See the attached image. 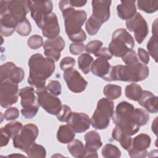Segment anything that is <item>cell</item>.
Segmentation results:
<instances>
[{"label":"cell","mask_w":158,"mask_h":158,"mask_svg":"<svg viewBox=\"0 0 158 158\" xmlns=\"http://www.w3.org/2000/svg\"><path fill=\"white\" fill-rule=\"evenodd\" d=\"M114 104L111 99L101 98L91 118L92 127L97 130H103L109 125L110 119L114 114Z\"/></svg>","instance_id":"6"},{"label":"cell","mask_w":158,"mask_h":158,"mask_svg":"<svg viewBox=\"0 0 158 158\" xmlns=\"http://www.w3.org/2000/svg\"><path fill=\"white\" fill-rule=\"evenodd\" d=\"M86 1H81V0H69V3L71 7H80L85 6L86 4Z\"/></svg>","instance_id":"51"},{"label":"cell","mask_w":158,"mask_h":158,"mask_svg":"<svg viewBox=\"0 0 158 158\" xmlns=\"http://www.w3.org/2000/svg\"><path fill=\"white\" fill-rule=\"evenodd\" d=\"M22 124L18 121H13L8 123L4 127H2L3 130L6 132L10 138H14L20 131L22 128Z\"/></svg>","instance_id":"35"},{"label":"cell","mask_w":158,"mask_h":158,"mask_svg":"<svg viewBox=\"0 0 158 158\" xmlns=\"http://www.w3.org/2000/svg\"><path fill=\"white\" fill-rule=\"evenodd\" d=\"M28 64L30 69L28 83L36 88L44 86L46 79L55 70L54 61L36 53L30 57Z\"/></svg>","instance_id":"2"},{"label":"cell","mask_w":158,"mask_h":158,"mask_svg":"<svg viewBox=\"0 0 158 158\" xmlns=\"http://www.w3.org/2000/svg\"><path fill=\"white\" fill-rule=\"evenodd\" d=\"M38 133V128L35 124L28 123L24 125L19 133L12 139L14 146L25 152L32 144L35 143Z\"/></svg>","instance_id":"8"},{"label":"cell","mask_w":158,"mask_h":158,"mask_svg":"<svg viewBox=\"0 0 158 158\" xmlns=\"http://www.w3.org/2000/svg\"><path fill=\"white\" fill-rule=\"evenodd\" d=\"M48 90L55 96H59L61 94V85L57 80H51L49 82L47 86Z\"/></svg>","instance_id":"42"},{"label":"cell","mask_w":158,"mask_h":158,"mask_svg":"<svg viewBox=\"0 0 158 158\" xmlns=\"http://www.w3.org/2000/svg\"><path fill=\"white\" fill-rule=\"evenodd\" d=\"M134 46L135 41L132 36L125 29L118 28L112 33L109 49L114 56L122 57L133 49Z\"/></svg>","instance_id":"5"},{"label":"cell","mask_w":158,"mask_h":158,"mask_svg":"<svg viewBox=\"0 0 158 158\" xmlns=\"http://www.w3.org/2000/svg\"><path fill=\"white\" fill-rule=\"evenodd\" d=\"M95 56L98 57H102V58H104L106 59L107 60L110 59L112 57V54H111L110 51H109V48H101L98 52H96L95 54Z\"/></svg>","instance_id":"48"},{"label":"cell","mask_w":158,"mask_h":158,"mask_svg":"<svg viewBox=\"0 0 158 158\" xmlns=\"http://www.w3.org/2000/svg\"><path fill=\"white\" fill-rule=\"evenodd\" d=\"M75 136V131L69 125L60 126L57 132V140L63 144L70 143L73 140Z\"/></svg>","instance_id":"25"},{"label":"cell","mask_w":158,"mask_h":158,"mask_svg":"<svg viewBox=\"0 0 158 158\" xmlns=\"http://www.w3.org/2000/svg\"><path fill=\"white\" fill-rule=\"evenodd\" d=\"M43 46L44 55L54 62H57L60 57V52L65 47V42L62 37L57 36L46 40Z\"/></svg>","instance_id":"15"},{"label":"cell","mask_w":158,"mask_h":158,"mask_svg":"<svg viewBox=\"0 0 158 158\" xmlns=\"http://www.w3.org/2000/svg\"><path fill=\"white\" fill-rule=\"evenodd\" d=\"M143 89L141 87L136 83H131L125 88V96L127 98L133 101H138L141 96Z\"/></svg>","instance_id":"29"},{"label":"cell","mask_w":158,"mask_h":158,"mask_svg":"<svg viewBox=\"0 0 158 158\" xmlns=\"http://www.w3.org/2000/svg\"><path fill=\"white\" fill-rule=\"evenodd\" d=\"M72 114L71 109L67 105H62L59 112L56 115L57 119L60 122H66L68 120Z\"/></svg>","instance_id":"40"},{"label":"cell","mask_w":158,"mask_h":158,"mask_svg":"<svg viewBox=\"0 0 158 158\" xmlns=\"http://www.w3.org/2000/svg\"><path fill=\"white\" fill-rule=\"evenodd\" d=\"M103 43L99 40L91 41L85 46V51L87 52L95 54L101 48Z\"/></svg>","instance_id":"41"},{"label":"cell","mask_w":158,"mask_h":158,"mask_svg":"<svg viewBox=\"0 0 158 158\" xmlns=\"http://www.w3.org/2000/svg\"><path fill=\"white\" fill-rule=\"evenodd\" d=\"M101 25H102L100 23H99L90 16V17L87 20L86 22L85 28L87 33L89 35L93 36L95 35L98 33Z\"/></svg>","instance_id":"37"},{"label":"cell","mask_w":158,"mask_h":158,"mask_svg":"<svg viewBox=\"0 0 158 158\" xmlns=\"http://www.w3.org/2000/svg\"><path fill=\"white\" fill-rule=\"evenodd\" d=\"M59 6L64 19L65 32L69 39L74 43H81L86 39L85 32L81 27L87 18L83 10H75L71 7L69 1H60Z\"/></svg>","instance_id":"1"},{"label":"cell","mask_w":158,"mask_h":158,"mask_svg":"<svg viewBox=\"0 0 158 158\" xmlns=\"http://www.w3.org/2000/svg\"><path fill=\"white\" fill-rule=\"evenodd\" d=\"M19 115V110L16 107H9L7 109L4 114V118L6 120H14L18 118Z\"/></svg>","instance_id":"45"},{"label":"cell","mask_w":158,"mask_h":158,"mask_svg":"<svg viewBox=\"0 0 158 158\" xmlns=\"http://www.w3.org/2000/svg\"><path fill=\"white\" fill-rule=\"evenodd\" d=\"M19 96L21 97V106L23 108L39 105L38 99L35 95V90L33 87L27 86L19 91Z\"/></svg>","instance_id":"23"},{"label":"cell","mask_w":158,"mask_h":158,"mask_svg":"<svg viewBox=\"0 0 158 158\" xmlns=\"http://www.w3.org/2000/svg\"><path fill=\"white\" fill-rule=\"evenodd\" d=\"M69 50L72 54L78 55L85 50V46L81 43H73L70 45Z\"/></svg>","instance_id":"47"},{"label":"cell","mask_w":158,"mask_h":158,"mask_svg":"<svg viewBox=\"0 0 158 158\" xmlns=\"http://www.w3.org/2000/svg\"><path fill=\"white\" fill-rule=\"evenodd\" d=\"M149 68L139 61L126 64L111 66L107 77L104 79L107 81H123L137 82L145 80L149 75Z\"/></svg>","instance_id":"3"},{"label":"cell","mask_w":158,"mask_h":158,"mask_svg":"<svg viewBox=\"0 0 158 158\" xmlns=\"http://www.w3.org/2000/svg\"><path fill=\"white\" fill-rule=\"evenodd\" d=\"M25 152L28 157L44 158L46 156V151L44 148L36 143L32 144Z\"/></svg>","instance_id":"33"},{"label":"cell","mask_w":158,"mask_h":158,"mask_svg":"<svg viewBox=\"0 0 158 158\" xmlns=\"http://www.w3.org/2000/svg\"><path fill=\"white\" fill-rule=\"evenodd\" d=\"M38 101L44 110L52 115H57L62 107L60 100L55 95L51 93L44 86L36 88L35 91Z\"/></svg>","instance_id":"9"},{"label":"cell","mask_w":158,"mask_h":158,"mask_svg":"<svg viewBox=\"0 0 158 158\" xmlns=\"http://www.w3.org/2000/svg\"><path fill=\"white\" fill-rule=\"evenodd\" d=\"M117 7L118 16L122 20L131 19L136 12L135 1H121Z\"/></svg>","instance_id":"22"},{"label":"cell","mask_w":158,"mask_h":158,"mask_svg":"<svg viewBox=\"0 0 158 158\" xmlns=\"http://www.w3.org/2000/svg\"><path fill=\"white\" fill-rule=\"evenodd\" d=\"M24 71L19 67H17L13 62H6L0 67L1 81L5 79H9L19 83L24 78Z\"/></svg>","instance_id":"17"},{"label":"cell","mask_w":158,"mask_h":158,"mask_svg":"<svg viewBox=\"0 0 158 158\" xmlns=\"http://www.w3.org/2000/svg\"><path fill=\"white\" fill-rule=\"evenodd\" d=\"M114 139L118 141L121 146L125 150H127L131 145V138L130 135L125 133L119 127L115 126L112 133Z\"/></svg>","instance_id":"26"},{"label":"cell","mask_w":158,"mask_h":158,"mask_svg":"<svg viewBox=\"0 0 158 158\" xmlns=\"http://www.w3.org/2000/svg\"><path fill=\"white\" fill-rule=\"evenodd\" d=\"M111 1H92L93 13L91 17L101 25L107 21L110 17V6Z\"/></svg>","instance_id":"16"},{"label":"cell","mask_w":158,"mask_h":158,"mask_svg":"<svg viewBox=\"0 0 158 158\" xmlns=\"http://www.w3.org/2000/svg\"><path fill=\"white\" fill-rule=\"evenodd\" d=\"M16 32L21 36H28L31 31V27L30 22L27 19L21 22H19L15 27Z\"/></svg>","instance_id":"38"},{"label":"cell","mask_w":158,"mask_h":158,"mask_svg":"<svg viewBox=\"0 0 158 158\" xmlns=\"http://www.w3.org/2000/svg\"><path fill=\"white\" fill-rule=\"evenodd\" d=\"M122 59L125 64H133L139 61L136 52L133 49L130 50L126 54H125L122 57Z\"/></svg>","instance_id":"44"},{"label":"cell","mask_w":158,"mask_h":158,"mask_svg":"<svg viewBox=\"0 0 158 158\" xmlns=\"http://www.w3.org/2000/svg\"><path fill=\"white\" fill-rule=\"evenodd\" d=\"M38 109H39V105H35V106H30L28 107L23 108L21 110V113L25 118H27V119L32 118L36 115L38 111Z\"/></svg>","instance_id":"43"},{"label":"cell","mask_w":158,"mask_h":158,"mask_svg":"<svg viewBox=\"0 0 158 158\" xmlns=\"http://www.w3.org/2000/svg\"><path fill=\"white\" fill-rule=\"evenodd\" d=\"M151 141V138L148 135L139 134L131 140V145L127 149L129 156L133 158L146 157L148 154L146 149L150 146Z\"/></svg>","instance_id":"13"},{"label":"cell","mask_w":158,"mask_h":158,"mask_svg":"<svg viewBox=\"0 0 158 158\" xmlns=\"http://www.w3.org/2000/svg\"><path fill=\"white\" fill-rule=\"evenodd\" d=\"M138 104L144 107L151 113L158 112L157 97L149 91H143L139 99L137 101Z\"/></svg>","instance_id":"20"},{"label":"cell","mask_w":158,"mask_h":158,"mask_svg":"<svg viewBox=\"0 0 158 158\" xmlns=\"http://www.w3.org/2000/svg\"><path fill=\"white\" fill-rule=\"evenodd\" d=\"M157 117H156V118L154 119V120L152 122V131L154 133V134L156 135H157Z\"/></svg>","instance_id":"52"},{"label":"cell","mask_w":158,"mask_h":158,"mask_svg":"<svg viewBox=\"0 0 158 158\" xmlns=\"http://www.w3.org/2000/svg\"><path fill=\"white\" fill-rule=\"evenodd\" d=\"M134 110L135 107L132 104L122 101L117 106L112 117L115 125L130 136L136 134L139 130V126L133 121Z\"/></svg>","instance_id":"4"},{"label":"cell","mask_w":158,"mask_h":158,"mask_svg":"<svg viewBox=\"0 0 158 158\" xmlns=\"http://www.w3.org/2000/svg\"><path fill=\"white\" fill-rule=\"evenodd\" d=\"M43 35L48 39L54 38L60 33V28L56 15L51 12L46 18L41 28Z\"/></svg>","instance_id":"19"},{"label":"cell","mask_w":158,"mask_h":158,"mask_svg":"<svg viewBox=\"0 0 158 158\" xmlns=\"http://www.w3.org/2000/svg\"><path fill=\"white\" fill-rule=\"evenodd\" d=\"M30 11L28 1H1L0 15H7L18 24Z\"/></svg>","instance_id":"7"},{"label":"cell","mask_w":158,"mask_h":158,"mask_svg":"<svg viewBox=\"0 0 158 158\" xmlns=\"http://www.w3.org/2000/svg\"><path fill=\"white\" fill-rule=\"evenodd\" d=\"M75 133H83L87 130L91 125V119L89 116L83 112H72L67 121Z\"/></svg>","instance_id":"18"},{"label":"cell","mask_w":158,"mask_h":158,"mask_svg":"<svg viewBox=\"0 0 158 158\" xmlns=\"http://www.w3.org/2000/svg\"><path fill=\"white\" fill-rule=\"evenodd\" d=\"M75 64V60L71 57H65L63 58L60 62V67L62 70L67 69L73 68Z\"/></svg>","instance_id":"46"},{"label":"cell","mask_w":158,"mask_h":158,"mask_svg":"<svg viewBox=\"0 0 158 158\" xmlns=\"http://www.w3.org/2000/svg\"><path fill=\"white\" fill-rule=\"evenodd\" d=\"M102 156L105 158H118L121 156L120 149L112 144H106L101 151Z\"/></svg>","instance_id":"34"},{"label":"cell","mask_w":158,"mask_h":158,"mask_svg":"<svg viewBox=\"0 0 158 158\" xmlns=\"http://www.w3.org/2000/svg\"><path fill=\"white\" fill-rule=\"evenodd\" d=\"M138 8L146 13L151 14L157 11L158 8V1L139 0L137 1Z\"/></svg>","instance_id":"30"},{"label":"cell","mask_w":158,"mask_h":158,"mask_svg":"<svg viewBox=\"0 0 158 158\" xmlns=\"http://www.w3.org/2000/svg\"><path fill=\"white\" fill-rule=\"evenodd\" d=\"M28 46L29 48L33 49H36L40 48L43 45V38L38 35H35L31 36L27 41Z\"/></svg>","instance_id":"39"},{"label":"cell","mask_w":158,"mask_h":158,"mask_svg":"<svg viewBox=\"0 0 158 158\" xmlns=\"http://www.w3.org/2000/svg\"><path fill=\"white\" fill-rule=\"evenodd\" d=\"M138 54L139 59L144 64H148L149 62V56L148 52L144 49L139 48L138 49Z\"/></svg>","instance_id":"49"},{"label":"cell","mask_w":158,"mask_h":158,"mask_svg":"<svg viewBox=\"0 0 158 158\" xmlns=\"http://www.w3.org/2000/svg\"><path fill=\"white\" fill-rule=\"evenodd\" d=\"M31 17L41 29L47 16L52 12V3L50 1H28Z\"/></svg>","instance_id":"11"},{"label":"cell","mask_w":158,"mask_h":158,"mask_svg":"<svg viewBox=\"0 0 158 158\" xmlns=\"http://www.w3.org/2000/svg\"><path fill=\"white\" fill-rule=\"evenodd\" d=\"M93 62V57L88 53L82 54L78 58V67L82 72L86 75L90 72Z\"/></svg>","instance_id":"28"},{"label":"cell","mask_w":158,"mask_h":158,"mask_svg":"<svg viewBox=\"0 0 158 158\" xmlns=\"http://www.w3.org/2000/svg\"><path fill=\"white\" fill-rule=\"evenodd\" d=\"M1 146L3 147L6 146L10 138V137L9 136V135L5 132V131L3 130L2 128H1Z\"/></svg>","instance_id":"50"},{"label":"cell","mask_w":158,"mask_h":158,"mask_svg":"<svg viewBox=\"0 0 158 158\" xmlns=\"http://www.w3.org/2000/svg\"><path fill=\"white\" fill-rule=\"evenodd\" d=\"M64 79L68 88L75 93H81L85 90L88 82L75 69L70 68L64 71Z\"/></svg>","instance_id":"14"},{"label":"cell","mask_w":158,"mask_h":158,"mask_svg":"<svg viewBox=\"0 0 158 158\" xmlns=\"http://www.w3.org/2000/svg\"><path fill=\"white\" fill-rule=\"evenodd\" d=\"M111 66L108 60L102 57H98L93 62L91 71L94 75L102 78L103 80L108 75Z\"/></svg>","instance_id":"21"},{"label":"cell","mask_w":158,"mask_h":158,"mask_svg":"<svg viewBox=\"0 0 158 158\" xmlns=\"http://www.w3.org/2000/svg\"><path fill=\"white\" fill-rule=\"evenodd\" d=\"M103 93L109 99H116L121 96L122 88L118 85L109 84L103 89Z\"/></svg>","instance_id":"32"},{"label":"cell","mask_w":158,"mask_h":158,"mask_svg":"<svg viewBox=\"0 0 158 158\" xmlns=\"http://www.w3.org/2000/svg\"><path fill=\"white\" fill-rule=\"evenodd\" d=\"M147 49L148 50L149 54L157 62V35H152V37L150 38L147 44Z\"/></svg>","instance_id":"36"},{"label":"cell","mask_w":158,"mask_h":158,"mask_svg":"<svg viewBox=\"0 0 158 158\" xmlns=\"http://www.w3.org/2000/svg\"><path fill=\"white\" fill-rule=\"evenodd\" d=\"M149 119V114L141 108H136L133 113V121L138 126H144L147 124Z\"/></svg>","instance_id":"31"},{"label":"cell","mask_w":158,"mask_h":158,"mask_svg":"<svg viewBox=\"0 0 158 158\" xmlns=\"http://www.w3.org/2000/svg\"><path fill=\"white\" fill-rule=\"evenodd\" d=\"M85 140L86 142L85 148L88 150L96 151L102 144L100 135L97 131L93 130L89 131L85 134Z\"/></svg>","instance_id":"24"},{"label":"cell","mask_w":158,"mask_h":158,"mask_svg":"<svg viewBox=\"0 0 158 158\" xmlns=\"http://www.w3.org/2000/svg\"><path fill=\"white\" fill-rule=\"evenodd\" d=\"M18 84L9 79L1 81L0 104L2 107L7 108L15 104L19 95Z\"/></svg>","instance_id":"10"},{"label":"cell","mask_w":158,"mask_h":158,"mask_svg":"<svg viewBox=\"0 0 158 158\" xmlns=\"http://www.w3.org/2000/svg\"><path fill=\"white\" fill-rule=\"evenodd\" d=\"M67 149L75 157H84L86 148L83 143L78 139H73L67 145Z\"/></svg>","instance_id":"27"},{"label":"cell","mask_w":158,"mask_h":158,"mask_svg":"<svg viewBox=\"0 0 158 158\" xmlns=\"http://www.w3.org/2000/svg\"><path fill=\"white\" fill-rule=\"evenodd\" d=\"M126 27L129 31L134 32L135 40L139 44L144 40L149 33L147 22L139 12H136L126 21Z\"/></svg>","instance_id":"12"}]
</instances>
